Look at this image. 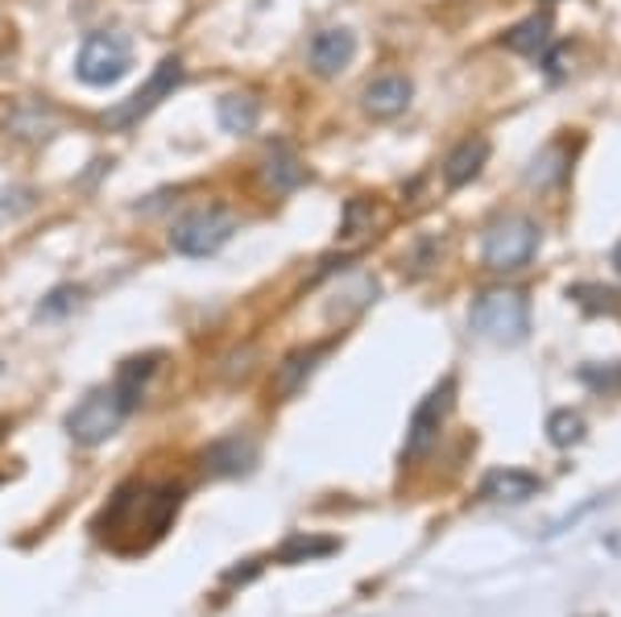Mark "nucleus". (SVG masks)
<instances>
[{
  "instance_id": "obj_7",
  "label": "nucleus",
  "mask_w": 621,
  "mask_h": 617,
  "mask_svg": "<svg viewBox=\"0 0 621 617\" xmlns=\"http://www.w3.org/2000/svg\"><path fill=\"white\" fill-rule=\"evenodd\" d=\"M183 83V59L179 54H171V59H162V63L154 66V75L145 80V88H138V92L129 95L124 104H116V109L104 116L112 128H129L138 125L141 116H150V112L166 100V95H174V88Z\"/></svg>"
},
{
  "instance_id": "obj_13",
  "label": "nucleus",
  "mask_w": 621,
  "mask_h": 617,
  "mask_svg": "<svg viewBox=\"0 0 621 617\" xmlns=\"http://www.w3.org/2000/svg\"><path fill=\"white\" fill-rule=\"evenodd\" d=\"M539 490H543V485H539V476L522 473V469H497V473L485 476L481 497H489V502H510V506H522V502H530V497H535Z\"/></svg>"
},
{
  "instance_id": "obj_18",
  "label": "nucleus",
  "mask_w": 621,
  "mask_h": 617,
  "mask_svg": "<svg viewBox=\"0 0 621 617\" xmlns=\"http://www.w3.org/2000/svg\"><path fill=\"white\" fill-rule=\"evenodd\" d=\"M340 547L336 538H310V535H291L278 547V564H303V559H319V555H332Z\"/></svg>"
},
{
  "instance_id": "obj_2",
  "label": "nucleus",
  "mask_w": 621,
  "mask_h": 617,
  "mask_svg": "<svg viewBox=\"0 0 621 617\" xmlns=\"http://www.w3.org/2000/svg\"><path fill=\"white\" fill-rule=\"evenodd\" d=\"M133 407H138V398L124 394L121 385L112 381L104 390H92L75 411L67 414V435L75 443H83V448H95V443L112 440L121 431V423L133 414Z\"/></svg>"
},
{
  "instance_id": "obj_21",
  "label": "nucleus",
  "mask_w": 621,
  "mask_h": 617,
  "mask_svg": "<svg viewBox=\"0 0 621 617\" xmlns=\"http://www.w3.org/2000/svg\"><path fill=\"white\" fill-rule=\"evenodd\" d=\"M568 299H576L580 307H589V311H621V295L609 290V286H572Z\"/></svg>"
},
{
  "instance_id": "obj_15",
  "label": "nucleus",
  "mask_w": 621,
  "mask_h": 617,
  "mask_svg": "<svg viewBox=\"0 0 621 617\" xmlns=\"http://www.w3.org/2000/svg\"><path fill=\"white\" fill-rule=\"evenodd\" d=\"M327 352V345H315V349H298L291 352L286 361L278 364V373H274V390H278L282 398H291L303 385V381L310 378V369H315V361Z\"/></svg>"
},
{
  "instance_id": "obj_9",
  "label": "nucleus",
  "mask_w": 621,
  "mask_h": 617,
  "mask_svg": "<svg viewBox=\"0 0 621 617\" xmlns=\"http://www.w3.org/2000/svg\"><path fill=\"white\" fill-rule=\"evenodd\" d=\"M257 464V443L248 440V435H224V440H216L207 452H203V469L212 476H241L248 473Z\"/></svg>"
},
{
  "instance_id": "obj_23",
  "label": "nucleus",
  "mask_w": 621,
  "mask_h": 617,
  "mask_svg": "<svg viewBox=\"0 0 621 617\" xmlns=\"http://www.w3.org/2000/svg\"><path fill=\"white\" fill-rule=\"evenodd\" d=\"M580 378L589 381L592 390H613V385H621V364L613 369V373H609V369L601 373V369H592V364H589V369H580Z\"/></svg>"
},
{
  "instance_id": "obj_4",
  "label": "nucleus",
  "mask_w": 621,
  "mask_h": 617,
  "mask_svg": "<svg viewBox=\"0 0 621 617\" xmlns=\"http://www.w3.org/2000/svg\"><path fill=\"white\" fill-rule=\"evenodd\" d=\"M535 254H539V224L530 216H506V220L489 224L481 240V261L493 274H513V269L530 266Z\"/></svg>"
},
{
  "instance_id": "obj_22",
  "label": "nucleus",
  "mask_w": 621,
  "mask_h": 617,
  "mask_svg": "<svg viewBox=\"0 0 621 617\" xmlns=\"http://www.w3.org/2000/svg\"><path fill=\"white\" fill-rule=\"evenodd\" d=\"M79 302V290L75 286H59V290H50L47 299H42V307H38V316H67L71 307Z\"/></svg>"
},
{
  "instance_id": "obj_6",
  "label": "nucleus",
  "mask_w": 621,
  "mask_h": 617,
  "mask_svg": "<svg viewBox=\"0 0 621 617\" xmlns=\"http://www.w3.org/2000/svg\"><path fill=\"white\" fill-rule=\"evenodd\" d=\"M236 233V220L224 207H195L179 216L171 228V249L183 257H212L216 249L228 245V237Z\"/></svg>"
},
{
  "instance_id": "obj_16",
  "label": "nucleus",
  "mask_w": 621,
  "mask_h": 617,
  "mask_svg": "<svg viewBox=\"0 0 621 617\" xmlns=\"http://www.w3.org/2000/svg\"><path fill=\"white\" fill-rule=\"evenodd\" d=\"M9 128H13V137H21V142H47L50 133L59 128V116L47 104H21L9 116Z\"/></svg>"
},
{
  "instance_id": "obj_11",
  "label": "nucleus",
  "mask_w": 621,
  "mask_h": 617,
  "mask_svg": "<svg viewBox=\"0 0 621 617\" xmlns=\"http://www.w3.org/2000/svg\"><path fill=\"white\" fill-rule=\"evenodd\" d=\"M410 95H415V88H410V80H403V75H381V80H373L369 88H365V112L369 116H377V121H389V116H398V112L410 104Z\"/></svg>"
},
{
  "instance_id": "obj_20",
  "label": "nucleus",
  "mask_w": 621,
  "mask_h": 617,
  "mask_svg": "<svg viewBox=\"0 0 621 617\" xmlns=\"http://www.w3.org/2000/svg\"><path fill=\"white\" fill-rule=\"evenodd\" d=\"M547 435H551L556 448H572V443H580V435H584V419L572 411H556L547 419Z\"/></svg>"
},
{
  "instance_id": "obj_25",
  "label": "nucleus",
  "mask_w": 621,
  "mask_h": 617,
  "mask_svg": "<svg viewBox=\"0 0 621 617\" xmlns=\"http://www.w3.org/2000/svg\"><path fill=\"white\" fill-rule=\"evenodd\" d=\"M0 440H4V423H0Z\"/></svg>"
},
{
  "instance_id": "obj_17",
  "label": "nucleus",
  "mask_w": 621,
  "mask_h": 617,
  "mask_svg": "<svg viewBox=\"0 0 621 617\" xmlns=\"http://www.w3.org/2000/svg\"><path fill=\"white\" fill-rule=\"evenodd\" d=\"M501 42H506V50H513V54H539V50L551 42V13H535V17H527V21H518Z\"/></svg>"
},
{
  "instance_id": "obj_19",
  "label": "nucleus",
  "mask_w": 621,
  "mask_h": 617,
  "mask_svg": "<svg viewBox=\"0 0 621 617\" xmlns=\"http://www.w3.org/2000/svg\"><path fill=\"white\" fill-rule=\"evenodd\" d=\"M303 178H307V171L291 154H274V158L265 162V183L274 191H295Z\"/></svg>"
},
{
  "instance_id": "obj_24",
  "label": "nucleus",
  "mask_w": 621,
  "mask_h": 617,
  "mask_svg": "<svg viewBox=\"0 0 621 617\" xmlns=\"http://www.w3.org/2000/svg\"><path fill=\"white\" fill-rule=\"evenodd\" d=\"M613 266L621 269V245H618V249H613Z\"/></svg>"
},
{
  "instance_id": "obj_3",
  "label": "nucleus",
  "mask_w": 621,
  "mask_h": 617,
  "mask_svg": "<svg viewBox=\"0 0 621 617\" xmlns=\"http://www.w3.org/2000/svg\"><path fill=\"white\" fill-rule=\"evenodd\" d=\"M468 323L481 340L493 345H522L530 332V302L522 290H485L481 299L472 302Z\"/></svg>"
},
{
  "instance_id": "obj_10",
  "label": "nucleus",
  "mask_w": 621,
  "mask_h": 617,
  "mask_svg": "<svg viewBox=\"0 0 621 617\" xmlns=\"http://www.w3.org/2000/svg\"><path fill=\"white\" fill-rule=\"evenodd\" d=\"M357 54V38L353 30H319L310 38V66L315 75H340L344 66Z\"/></svg>"
},
{
  "instance_id": "obj_1",
  "label": "nucleus",
  "mask_w": 621,
  "mask_h": 617,
  "mask_svg": "<svg viewBox=\"0 0 621 617\" xmlns=\"http://www.w3.org/2000/svg\"><path fill=\"white\" fill-rule=\"evenodd\" d=\"M183 506V490L179 485H121L109 497V506L95 518V535L104 538L116 552H145L150 543L166 535L174 514Z\"/></svg>"
},
{
  "instance_id": "obj_5",
  "label": "nucleus",
  "mask_w": 621,
  "mask_h": 617,
  "mask_svg": "<svg viewBox=\"0 0 621 617\" xmlns=\"http://www.w3.org/2000/svg\"><path fill=\"white\" fill-rule=\"evenodd\" d=\"M133 66V47L124 33H88L75 59V75L88 88H112Z\"/></svg>"
},
{
  "instance_id": "obj_14",
  "label": "nucleus",
  "mask_w": 621,
  "mask_h": 617,
  "mask_svg": "<svg viewBox=\"0 0 621 617\" xmlns=\"http://www.w3.org/2000/svg\"><path fill=\"white\" fill-rule=\"evenodd\" d=\"M216 116H220V128H224V133H236V137H241V133H253V128H257V121H262V104H257L253 95L233 92L220 100Z\"/></svg>"
},
{
  "instance_id": "obj_12",
  "label": "nucleus",
  "mask_w": 621,
  "mask_h": 617,
  "mask_svg": "<svg viewBox=\"0 0 621 617\" xmlns=\"http://www.w3.org/2000/svg\"><path fill=\"white\" fill-rule=\"evenodd\" d=\"M485 162H489V142L485 137H465L444 158V183L448 187H465V183H472V178L481 175Z\"/></svg>"
},
{
  "instance_id": "obj_8",
  "label": "nucleus",
  "mask_w": 621,
  "mask_h": 617,
  "mask_svg": "<svg viewBox=\"0 0 621 617\" xmlns=\"http://www.w3.org/2000/svg\"><path fill=\"white\" fill-rule=\"evenodd\" d=\"M451 394H456V381L444 378L431 394L415 407L410 428H406V456H423V452L439 440V428H444V419H448V411H451Z\"/></svg>"
}]
</instances>
